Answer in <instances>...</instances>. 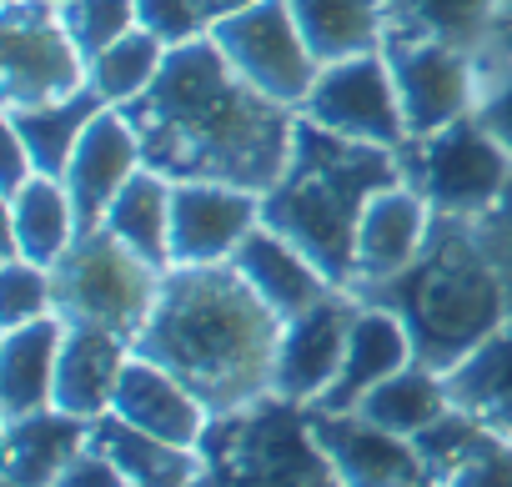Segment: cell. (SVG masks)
Listing matches in <instances>:
<instances>
[{
  "label": "cell",
  "mask_w": 512,
  "mask_h": 487,
  "mask_svg": "<svg viewBox=\"0 0 512 487\" xmlns=\"http://www.w3.org/2000/svg\"><path fill=\"white\" fill-rule=\"evenodd\" d=\"M51 267L26 262V257H6L0 267V327H26L36 317L51 312Z\"/></svg>",
  "instance_id": "cell-34"
},
{
  "label": "cell",
  "mask_w": 512,
  "mask_h": 487,
  "mask_svg": "<svg viewBox=\"0 0 512 487\" xmlns=\"http://www.w3.org/2000/svg\"><path fill=\"white\" fill-rule=\"evenodd\" d=\"M101 106H106V101H101L91 86H81V91H71V96H61V101L6 111V126L26 141V151H31V161H36L41 176H66L71 151H76L81 131L96 121Z\"/></svg>",
  "instance_id": "cell-28"
},
{
  "label": "cell",
  "mask_w": 512,
  "mask_h": 487,
  "mask_svg": "<svg viewBox=\"0 0 512 487\" xmlns=\"http://www.w3.org/2000/svg\"><path fill=\"white\" fill-rule=\"evenodd\" d=\"M111 412L136 422L141 432H156V437L176 442V447H201V437L211 427V407L176 372H166L161 362H151L141 352L126 357V372L116 382Z\"/></svg>",
  "instance_id": "cell-17"
},
{
  "label": "cell",
  "mask_w": 512,
  "mask_h": 487,
  "mask_svg": "<svg viewBox=\"0 0 512 487\" xmlns=\"http://www.w3.org/2000/svg\"><path fill=\"white\" fill-rule=\"evenodd\" d=\"M352 292L362 302L392 307L412 332L417 362L432 372H452L467 352H477L512 317L507 282L497 277L492 257L472 236V221L462 216H437L427 247L417 252L412 267H402L387 282L352 287Z\"/></svg>",
  "instance_id": "cell-4"
},
{
  "label": "cell",
  "mask_w": 512,
  "mask_h": 487,
  "mask_svg": "<svg viewBox=\"0 0 512 487\" xmlns=\"http://www.w3.org/2000/svg\"><path fill=\"white\" fill-rule=\"evenodd\" d=\"M61 21H66L71 41L81 46V56L91 61L111 41H121L126 31H136L141 26V11H136V0H66Z\"/></svg>",
  "instance_id": "cell-33"
},
{
  "label": "cell",
  "mask_w": 512,
  "mask_h": 487,
  "mask_svg": "<svg viewBox=\"0 0 512 487\" xmlns=\"http://www.w3.org/2000/svg\"><path fill=\"white\" fill-rule=\"evenodd\" d=\"M161 267L141 262L131 247L101 226L76 236V247L51 267V312L66 327H106L136 342L146 327L156 297H161Z\"/></svg>",
  "instance_id": "cell-6"
},
{
  "label": "cell",
  "mask_w": 512,
  "mask_h": 487,
  "mask_svg": "<svg viewBox=\"0 0 512 487\" xmlns=\"http://www.w3.org/2000/svg\"><path fill=\"white\" fill-rule=\"evenodd\" d=\"M382 51L392 61L407 141L412 136H432V131H442V126H452V121L477 111L482 76H477V56L467 46H447V41H382Z\"/></svg>",
  "instance_id": "cell-11"
},
{
  "label": "cell",
  "mask_w": 512,
  "mask_h": 487,
  "mask_svg": "<svg viewBox=\"0 0 512 487\" xmlns=\"http://www.w3.org/2000/svg\"><path fill=\"white\" fill-rule=\"evenodd\" d=\"M136 11H141V26L151 36H161L166 46H186L211 31L201 0H136Z\"/></svg>",
  "instance_id": "cell-35"
},
{
  "label": "cell",
  "mask_w": 512,
  "mask_h": 487,
  "mask_svg": "<svg viewBox=\"0 0 512 487\" xmlns=\"http://www.w3.org/2000/svg\"><path fill=\"white\" fill-rule=\"evenodd\" d=\"M51 6H66V0H51Z\"/></svg>",
  "instance_id": "cell-43"
},
{
  "label": "cell",
  "mask_w": 512,
  "mask_h": 487,
  "mask_svg": "<svg viewBox=\"0 0 512 487\" xmlns=\"http://www.w3.org/2000/svg\"><path fill=\"white\" fill-rule=\"evenodd\" d=\"M126 116L141 131L146 166L166 171L171 181L272 191L297 141V111L241 81L211 31L171 46L156 86L126 106Z\"/></svg>",
  "instance_id": "cell-1"
},
{
  "label": "cell",
  "mask_w": 512,
  "mask_h": 487,
  "mask_svg": "<svg viewBox=\"0 0 512 487\" xmlns=\"http://www.w3.org/2000/svg\"><path fill=\"white\" fill-rule=\"evenodd\" d=\"M6 221H11L6 257H26V262H41V267H56L76 247V236H81L76 201H71V191H66L61 176L26 181L6 201Z\"/></svg>",
  "instance_id": "cell-22"
},
{
  "label": "cell",
  "mask_w": 512,
  "mask_h": 487,
  "mask_svg": "<svg viewBox=\"0 0 512 487\" xmlns=\"http://www.w3.org/2000/svg\"><path fill=\"white\" fill-rule=\"evenodd\" d=\"M402 181V156L392 146L347 141L297 116L292 161L272 191H262V221L302 247L332 287H352L357 226L377 191Z\"/></svg>",
  "instance_id": "cell-3"
},
{
  "label": "cell",
  "mask_w": 512,
  "mask_h": 487,
  "mask_svg": "<svg viewBox=\"0 0 512 487\" xmlns=\"http://www.w3.org/2000/svg\"><path fill=\"white\" fill-rule=\"evenodd\" d=\"M432 487H512V437H497L492 447H482Z\"/></svg>",
  "instance_id": "cell-37"
},
{
  "label": "cell",
  "mask_w": 512,
  "mask_h": 487,
  "mask_svg": "<svg viewBox=\"0 0 512 487\" xmlns=\"http://www.w3.org/2000/svg\"><path fill=\"white\" fill-rule=\"evenodd\" d=\"M201 487H342L312 432V407L262 397L216 412L201 437Z\"/></svg>",
  "instance_id": "cell-5"
},
{
  "label": "cell",
  "mask_w": 512,
  "mask_h": 487,
  "mask_svg": "<svg viewBox=\"0 0 512 487\" xmlns=\"http://www.w3.org/2000/svg\"><path fill=\"white\" fill-rule=\"evenodd\" d=\"M407 362H417L412 352V332L407 322L392 312V307H377V302H362L357 322H352V337H347V357H342V372L337 382L312 402V407H327V412H352L377 382H387L392 372H402Z\"/></svg>",
  "instance_id": "cell-19"
},
{
  "label": "cell",
  "mask_w": 512,
  "mask_h": 487,
  "mask_svg": "<svg viewBox=\"0 0 512 487\" xmlns=\"http://www.w3.org/2000/svg\"><path fill=\"white\" fill-rule=\"evenodd\" d=\"M497 437H502V432H492L482 417H472V412H462V407H447L432 427H422V432L412 437V447H417L427 477L442 482L447 472H457L467 457H477V452L492 447Z\"/></svg>",
  "instance_id": "cell-32"
},
{
  "label": "cell",
  "mask_w": 512,
  "mask_h": 487,
  "mask_svg": "<svg viewBox=\"0 0 512 487\" xmlns=\"http://www.w3.org/2000/svg\"><path fill=\"white\" fill-rule=\"evenodd\" d=\"M402 181L427 196L437 216H482L512 181V151L482 126V116H462L432 136L402 141Z\"/></svg>",
  "instance_id": "cell-7"
},
{
  "label": "cell",
  "mask_w": 512,
  "mask_h": 487,
  "mask_svg": "<svg viewBox=\"0 0 512 487\" xmlns=\"http://www.w3.org/2000/svg\"><path fill=\"white\" fill-rule=\"evenodd\" d=\"M297 116H307L322 131H337L347 141H367V146L402 151V141H407V121H402L387 51H362V56L322 66V76Z\"/></svg>",
  "instance_id": "cell-10"
},
{
  "label": "cell",
  "mask_w": 512,
  "mask_h": 487,
  "mask_svg": "<svg viewBox=\"0 0 512 487\" xmlns=\"http://www.w3.org/2000/svg\"><path fill=\"white\" fill-rule=\"evenodd\" d=\"M166 41L161 36H151L146 26H136V31H126L121 41H111L101 56H91L86 61V86L106 101V106H136L151 86H156V76H161V66H166Z\"/></svg>",
  "instance_id": "cell-31"
},
{
  "label": "cell",
  "mask_w": 512,
  "mask_h": 487,
  "mask_svg": "<svg viewBox=\"0 0 512 487\" xmlns=\"http://www.w3.org/2000/svg\"><path fill=\"white\" fill-rule=\"evenodd\" d=\"M497 71H512V0H497L487 41L477 46V76H497Z\"/></svg>",
  "instance_id": "cell-40"
},
{
  "label": "cell",
  "mask_w": 512,
  "mask_h": 487,
  "mask_svg": "<svg viewBox=\"0 0 512 487\" xmlns=\"http://www.w3.org/2000/svg\"><path fill=\"white\" fill-rule=\"evenodd\" d=\"M452 407L447 397V377L422 367V362H407L402 372H392L387 382H377L352 412L372 417L377 427L397 432V437H417L422 427H432L442 412Z\"/></svg>",
  "instance_id": "cell-29"
},
{
  "label": "cell",
  "mask_w": 512,
  "mask_h": 487,
  "mask_svg": "<svg viewBox=\"0 0 512 487\" xmlns=\"http://www.w3.org/2000/svg\"><path fill=\"white\" fill-rule=\"evenodd\" d=\"M357 312H362V297L352 287H332L317 307L297 312L282 327V342H277L272 392L287 397V402L312 407L337 382V372H342V357H347V337H352Z\"/></svg>",
  "instance_id": "cell-13"
},
{
  "label": "cell",
  "mask_w": 512,
  "mask_h": 487,
  "mask_svg": "<svg viewBox=\"0 0 512 487\" xmlns=\"http://www.w3.org/2000/svg\"><path fill=\"white\" fill-rule=\"evenodd\" d=\"M146 166V146H141V131L136 121L121 111V106H101L96 121L81 131L76 151H71V166H66V191L76 201V221H81V236L86 231H101L116 191Z\"/></svg>",
  "instance_id": "cell-14"
},
{
  "label": "cell",
  "mask_w": 512,
  "mask_h": 487,
  "mask_svg": "<svg viewBox=\"0 0 512 487\" xmlns=\"http://www.w3.org/2000/svg\"><path fill=\"white\" fill-rule=\"evenodd\" d=\"M211 41L221 46V56L231 61V71L241 81H251L262 96H272L292 111H302V101L312 96V86L322 76V61L312 56L287 0H256L251 11L216 21Z\"/></svg>",
  "instance_id": "cell-8"
},
{
  "label": "cell",
  "mask_w": 512,
  "mask_h": 487,
  "mask_svg": "<svg viewBox=\"0 0 512 487\" xmlns=\"http://www.w3.org/2000/svg\"><path fill=\"white\" fill-rule=\"evenodd\" d=\"M41 171H36V161H31V151H26V141L6 126V171H0V186H6V201L26 186V181H36Z\"/></svg>",
  "instance_id": "cell-41"
},
{
  "label": "cell",
  "mask_w": 512,
  "mask_h": 487,
  "mask_svg": "<svg viewBox=\"0 0 512 487\" xmlns=\"http://www.w3.org/2000/svg\"><path fill=\"white\" fill-rule=\"evenodd\" d=\"M171 191L176 181L156 166H141L111 201L106 211V231L121 241V247H131L141 262L171 272Z\"/></svg>",
  "instance_id": "cell-25"
},
{
  "label": "cell",
  "mask_w": 512,
  "mask_h": 487,
  "mask_svg": "<svg viewBox=\"0 0 512 487\" xmlns=\"http://www.w3.org/2000/svg\"><path fill=\"white\" fill-rule=\"evenodd\" d=\"M472 236H477V247L492 257V267H497V277L507 282V297H512V181L482 216H472Z\"/></svg>",
  "instance_id": "cell-36"
},
{
  "label": "cell",
  "mask_w": 512,
  "mask_h": 487,
  "mask_svg": "<svg viewBox=\"0 0 512 487\" xmlns=\"http://www.w3.org/2000/svg\"><path fill=\"white\" fill-rule=\"evenodd\" d=\"M497 0H387V36L382 41H447L477 46L487 41Z\"/></svg>",
  "instance_id": "cell-30"
},
{
  "label": "cell",
  "mask_w": 512,
  "mask_h": 487,
  "mask_svg": "<svg viewBox=\"0 0 512 487\" xmlns=\"http://www.w3.org/2000/svg\"><path fill=\"white\" fill-rule=\"evenodd\" d=\"M312 56L322 66L382 51L387 36V0H287Z\"/></svg>",
  "instance_id": "cell-27"
},
{
  "label": "cell",
  "mask_w": 512,
  "mask_h": 487,
  "mask_svg": "<svg viewBox=\"0 0 512 487\" xmlns=\"http://www.w3.org/2000/svg\"><path fill=\"white\" fill-rule=\"evenodd\" d=\"M432 221L437 211L427 206V196L407 181L377 191L362 211V226H357V262H352V287H367V282H387L397 277L402 267L417 262V252L427 247L432 236Z\"/></svg>",
  "instance_id": "cell-16"
},
{
  "label": "cell",
  "mask_w": 512,
  "mask_h": 487,
  "mask_svg": "<svg viewBox=\"0 0 512 487\" xmlns=\"http://www.w3.org/2000/svg\"><path fill=\"white\" fill-rule=\"evenodd\" d=\"M231 267L246 277V287L262 297L282 322H292L297 312H307V307H317L327 292H332V282H327V272L302 252V247H292V241L277 231V226H256L241 247H236V257H231Z\"/></svg>",
  "instance_id": "cell-18"
},
{
  "label": "cell",
  "mask_w": 512,
  "mask_h": 487,
  "mask_svg": "<svg viewBox=\"0 0 512 487\" xmlns=\"http://www.w3.org/2000/svg\"><path fill=\"white\" fill-rule=\"evenodd\" d=\"M256 0H201V11H206V21L216 26V21H226V16H241V11H251Z\"/></svg>",
  "instance_id": "cell-42"
},
{
  "label": "cell",
  "mask_w": 512,
  "mask_h": 487,
  "mask_svg": "<svg viewBox=\"0 0 512 487\" xmlns=\"http://www.w3.org/2000/svg\"><path fill=\"white\" fill-rule=\"evenodd\" d=\"M256 226H262V191L231 181H176L171 267H221Z\"/></svg>",
  "instance_id": "cell-12"
},
{
  "label": "cell",
  "mask_w": 512,
  "mask_h": 487,
  "mask_svg": "<svg viewBox=\"0 0 512 487\" xmlns=\"http://www.w3.org/2000/svg\"><path fill=\"white\" fill-rule=\"evenodd\" d=\"M312 432H317L322 452L332 457L342 487H422V482H432L412 437H397L362 412L312 407Z\"/></svg>",
  "instance_id": "cell-15"
},
{
  "label": "cell",
  "mask_w": 512,
  "mask_h": 487,
  "mask_svg": "<svg viewBox=\"0 0 512 487\" xmlns=\"http://www.w3.org/2000/svg\"><path fill=\"white\" fill-rule=\"evenodd\" d=\"M477 116L482 126L512 151V71H497V76H482V101H477Z\"/></svg>",
  "instance_id": "cell-39"
},
{
  "label": "cell",
  "mask_w": 512,
  "mask_h": 487,
  "mask_svg": "<svg viewBox=\"0 0 512 487\" xmlns=\"http://www.w3.org/2000/svg\"><path fill=\"white\" fill-rule=\"evenodd\" d=\"M51 487H126V477H121V467H116L96 442H86V447L61 467V477H56Z\"/></svg>",
  "instance_id": "cell-38"
},
{
  "label": "cell",
  "mask_w": 512,
  "mask_h": 487,
  "mask_svg": "<svg viewBox=\"0 0 512 487\" xmlns=\"http://www.w3.org/2000/svg\"><path fill=\"white\" fill-rule=\"evenodd\" d=\"M282 327L287 322L231 262L171 267L146 327L136 332V352L176 372L216 417L272 397Z\"/></svg>",
  "instance_id": "cell-2"
},
{
  "label": "cell",
  "mask_w": 512,
  "mask_h": 487,
  "mask_svg": "<svg viewBox=\"0 0 512 487\" xmlns=\"http://www.w3.org/2000/svg\"><path fill=\"white\" fill-rule=\"evenodd\" d=\"M0 66H6V111L46 106L86 86V56L51 0H6Z\"/></svg>",
  "instance_id": "cell-9"
},
{
  "label": "cell",
  "mask_w": 512,
  "mask_h": 487,
  "mask_svg": "<svg viewBox=\"0 0 512 487\" xmlns=\"http://www.w3.org/2000/svg\"><path fill=\"white\" fill-rule=\"evenodd\" d=\"M61 342H66V322L56 312L26 327H6V337H0V412H6V422L51 407Z\"/></svg>",
  "instance_id": "cell-21"
},
{
  "label": "cell",
  "mask_w": 512,
  "mask_h": 487,
  "mask_svg": "<svg viewBox=\"0 0 512 487\" xmlns=\"http://www.w3.org/2000/svg\"><path fill=\"white\" fill-rule=\"evenodd\" d=\"M422 487H432V482H422Z\"/></svg>",
  "instance_id": "cell-44"
},
{
  "label": "cell",
  "mask_w": 512,
  "mask_h": 487,
  "mask_svg": "<svg viewBox=\"0 0 512 487\" xmlns=\"http://www.w3.org/2000/svg\"><path fill=\"white\" fill-rule=\"evenodd\" d=\"M91 442V422L61 407H41L31 417L6 422V482L16 487H51L61 467Z\"/></svg>",
  "instance_id": "cell-24"
},
{
  "label": "cell",
  "mask_w": 512,
  "mask_h": 487,
  "mask_svg": "<svg viewBox=\"0 0 512 487\" xmlns=\"http://www.w3.org/2000/svg\"><path fill=\"white\" fill-rule=\"evenodd\" d=\"M91 442L121 467L126 487H201V452L176 447L156 432H141L136 422L106 412L91 422Z\"/></svg>",
  "instance_id": "cell-23"
},
{
  "label": "cell",
  "mask_w": 512,
  "mask_h": 487,
  "mask_svg": "<svg viewBox=\"0 0 512 487\" xmlns=\"http://www.w3.org/2000/svg\"><path fill=\"white\" fill-rule=\"evenodd\" d=\"M131 352H136V342L121 337V332H106V327H66L51 407H61V412H71V417H86V422L106 417L111 402H116V382H121Z\"/></svg>",
  "instance_id": "cell-20"
},
{
  "label": "cell",
  "mask_w": 512,
  "mask_h": 487,
  "mask_svg": "<svg viewBox=\"0 0 512 487\" xmlns=\"http://www.w3.org/2000/svg\"><path fill=\"white\" fill-rule=\"evenodd\" d=\"M442 377H447L452 407H462V412L482 417L492 432L512 437V317Z\"/></svg>",
  "instance_id": "cell-26"
}]
</instances>
